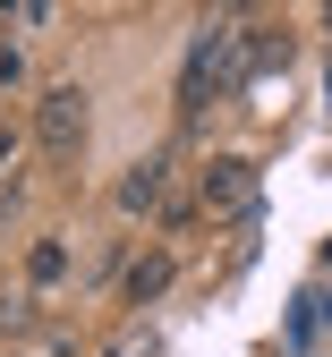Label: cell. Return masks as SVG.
<instances>
[{
  "instance_id": "1",
  "label": "cell",
  "mask_w": 332,
  "mask_h": 357,
  "mask_svg": "<svg viewBox=\"0 0 332 357\" xmlns=\"http://www.w3.org/2000/svg\"><path fill=\"white\" fill-rule=\"evenodd\" d=\"M34 137H43V153H60V162L85 145V94H77V85H52V94L34 102Z\"/></svg>"
},
{
  "instance_id": "2",
  "label": "cell",
  "mask_w": 332,
  "mask_h": 357,
  "mask_svg": "<svg viewBox=\"0 0 332 357\" xmlns=\"http://www.w3.org/2000/svg\"><path fill=\"white\" fill-rule=\"evenodd\" d=\"M247 196H256V170H247L239 153H222V162L205 170V204H213V213H239Z\"/></svg>"
},
{
  "instance_id": "3",
  "label": "cell",
  "mask_w": 332,
  "mask_h": 357,
  "mask_svg": "<svg viewBox=\"0 0 332 357\" xmlns=\"http://www.w3.org/2000/svg\"><path fill=\"white\" fill-rule=\"evenodd\" d=\"M162 196H171V153H145V162L120 178V204H128V213H154Z\"/></svg>"
},
{
  "instance_id": "4",
  "label": "cell",
  "mask_w": 332,
  "mask_h": 357,
  "mask_svg": "<svg viewBox=\"0 0 332 357\" xmlns=\"http://www.w3.org/2000/svg\"><path fill=\"white\" fill-rule=\"evenodd\" d=\"M171 273H179L171 255H145V264H136V273H128V306H154V298L171 289Z\"/></svg>"
},
{
  "instance_id": "5",
  "label": "cell",
  "mask_w": 332,
  "mask_h": 357,
  "mask_svg": "<svg viewBox=\"0 0 332 357\" xmlns=\"http://www.w3.org/2000/svg\"><path fill=\"white\" fill-rule=\"evenodd\" d=\"M26 273H34V281H60V273H68V247H60V238H43V247L26 255Z\"/></svg>"
},
{
  "instance_id": "6",
  "label": "cell",
  "mask_w": 332,
  "mask_h": 357,
  "mask_svg": "<svg viewBox=\"0 0 332 357\" xmlns=\"http://www.w3.org/2000/svg\"><path fill=\"white\" fill-rule=\"evenodd\" d=\"M0 162H9V128H0Z\"/></svg>"
},
{
  "instance_id": "7",
  "label": "cell",
  "mask_w": 332,
  "mask_h": 357,
  "mask_svg": "<svg viewBox=\"0 0 332 357\" xmlns=\"http://www.w3.org/2000/svg\"><path fill=\"white\" fill-rule=\"evenodd\" d=\"M111 357H136V340H128V349H111Z\"/></svg>"
}]
</instances>
